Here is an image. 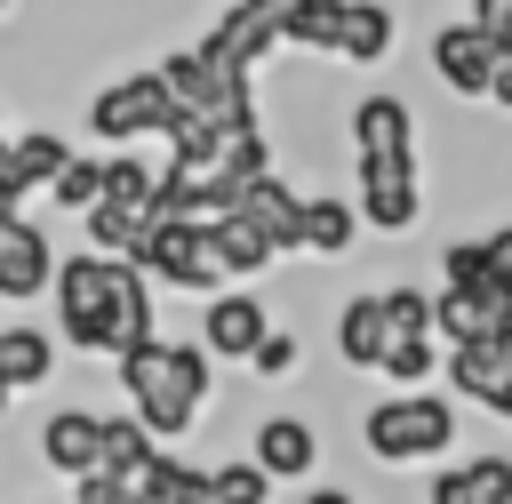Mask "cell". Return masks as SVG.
Returning <instances> with one entry per match:
<instances>
[{
	"label": "cell",
	"instance_id": "cell-24",
	"mask_svg": "<svg viewBox=\"0 0 512 504\" xmlns=\"http://www.w3.org/2000/svg\"><path fill=\"white\" fill-rule=\"evenodd\" d=\"M392 40H400V24L384 0H344V48H336L344 64H384Z\"/></svg>",
	"mask_w": 512,
	"mask_h": 504
},
{
	"label": "cell",
	"instance_id": "cell-28",
	"mask_svg": "<svg viewBox=\"0 0 512 504\" xmlns=\"http://www.w3.org/2000/svg\"><path fill=\"white\" fill-rule=\"evenodd\" d=\"M296 360H304V344H296L288 328H272V336L256 344V360H248V368H256L264 384H280V376H296Z\"/></svg>",
	"mask_w": 512,
	"mask_h": 504
},
{
	"label": "cell",
	"instance_id": "cell-2",
	"mask_svg": "<svg viewBox=\"0 0 512 504\" xmlns=\"http://www.w3.org/2000/svg\"><path fill=\"white\" fill-rule=\"evenodd\" d=\"M352 208L368 232H408L424 216V168H416V112L392 88H368L352 104Z\"/></svg>",
	"mask_w": 512,
	"mask_h": 504
},
{
	"label": "cell",
	"instance_id": "cell-18",
	"mask_svg": "<svg viewBox=\"0 0 512 504\" xmlns=\"http://www.w3.org/2000/svg\"><path fill=\"white\" fill-rule=\"evenodd\" d=\"M152 464H160V440H152V432H144L128 408H112V416H104V456H96V480H120V488L144 504Z\"/></svg>",
	"mask_w": 512,
	"mask_h": 504
},
{
	"label": "cell",
	"instance_id": "cell-37",
	"mask_svg": "<svg viewBox=\"0 0 512 504\" xmlns=\"http://www.w3.org/2000/svg\"><path fill=\"white\" fill-rule=\"evenodd\" d=\"M56 504H64V496H56Z\"/></svg>",
	"mask_w": 512,
	"mask_h": 504
},
{
	"label": "cell",
	"instance_id": "cell-1",
	"mask_svg": "<svg viewBox=\"0 0 512 504\" xmlns=\"http://www.w3.org/2000/svg\"><path fill=\"white\" fill-rule=\"evenodd\" d=\"M160 288L128 264V256H96V248H72L56 256V280H48V312H56V344L64 352H88V360H120L136 344L160 336Z\"/></svg>",
	"mask_w": 512,
	"mask_h": 504
},
{
	"label": "cell",
	"instance_id": "cell-13",
	"mask_svg": "<svg viewBox=\"0 0 512 504\" xmlns=\"http://www.w3.org/2000/svg\"><path fill=\"white\" fill-rule=\"evenodd\" d=\"M248 464H256L272 488H280V480H312V472H320V432H312V416H296V408H272V416H256Z\"/></svg>",
	"mask_w": 512,
	"mask_h": 504
},
{
	"label": "cell",
	"instance_id": "cell-6",
	"mask_svg": "<svg viewBox=\"0 0 512 504\" xmlns=\"http://www.w3.org/2000/svg\"><path fill=\"white\" fill-rule=\"evenodd\" d=\"M136 272L152 288H184V296H216L224 288V272L208 256V224H192V216H152V232L136 248Z\"/></svg>",
	"mask_w": 512,
	"mask_h": 504
},
{
	"label": "cell",
	"instance_id": "cell-5",
	"mask_svg": "<svg viewBox=\"0 0 512 504\" xmlns=\"http://www.w3.org/2000/svg\"><path fill=\"white\" fill-rule=\"evenodd\" d=\"M168 120H176V96H168L160 64L112 72V80L88 96V136L112 144V152H128V144H144V136H168Z\"/></svg>",
	"mask_w": 512,
	"mask_h": 504
},
{
	"label": "cell",
	"instance_id": "cell-26",
	"mask_svg": "<svg viewBox=\"0 0 512 504\" xmlns=\"http://www.w3.org/2000/svg\"><path fill=\"white\" fill-rule=\"evenodd\" d=\"M280 48H320V56H336V48H344V0H304V8L280 24Z\"/></svg>",
	"mask_w": 512,
	"mask_h": 504
},
{
	"label": "cell",
	"instance_id": "cell-4",
	"mask_svg": "<svg viewBox=\"0 0 512 504\" xmlns=\"http://www.w3.org/2000/svg\"><path fill=\"white\" fill-rule=\"evenodd\" d=\"M360 448L376 464H432L456 448V408L424 384V392H384L368 416H360Z\"/></svg>",
	"mask_w": 512,
	"mask_h": 504
},
{
	"label": "cell",
	"instance_id": "cell-8",
	"mask_svg": "<svg viewBox=\"0 0 512 504\" xmlns=\"http://www.w3.org/2000/svg\"><path fill=\"white\" fill-rule=\"evenodd\" d=\"M272 336V312H264V296L256 288H216V296H200V352L208 360H256V344Z\"/></svg>",
	"mask_w": 512,
	"mask_h": 504
},
{
	"label": "cell",
	"instance_id": "cell-14",
	"mask_svg": "<svg viewBox=\"0 0 512 504\" xmlns=\"http://www.w3.org/2000/svg\"><path fill=\"white\" fill-rule=\"evenodd\" d=\"M496 328H512V288H504V280L440 288V296H432V336H440V344H480V336H496Z\"/></svg>",
	"mask_w": 512,
	"mask_h": 504
},
{
	"label": "cell",
	"instance_id": "cell-10",
	"mask_svg": "<svg viewBox=\"0 0 512 504\" xmlns=\"http://www.w3.org/2000/svg\"><path fill=\"white\" fill-rule=\"evenodd\" d=\"M96 456H104V408L64 400V408H48V416H40V464H48L64 488L96 480Z\"/></svg>",
	"mask_w": 512,
	"mask_h": 504
},
{
	"label": "cell",
	"instance_id": "cell-25",
	"mask_svg": "<svg viewBox=\"0 0 512 504\" xmlns=\"http://www.w3.org/2000/svg\"><path fill=\"white\" fill-rule=\"evenodd\" d=\"M96 200H104V152H72V160H64V176L48 184V208L80 224V216H88Z\"/></svg>",
	"mask_w": 512,
	"mask_h": 504
},
{
	"label": "cell",
	"instance_id": "cell-35",
	"mask_svg": "<svg viewBox=\"0 0 512 504\" xmlns=\"http://www.w3.org/2000/svg\"><path fill=\"white\" fill-rule=\"evenodd\" d=\"M0 160H8V128H0Z\"/></svg>",
	"mask_w": 512,
	"mask_h": 504
},
{
	"label": "cell",
	"instance_id": "cell-16",
	"mask_svg": "<svg viewBox=\"0 0 512 504\" xmlns=\"http://www.w3.org/2000/svg\"><path fill=\"white\" fill-rule=\"evenodd\" d=\"M232 216H240V224H256V232L272 240V256H296V248H304V192H288L272 168H264L256 184H240Z\"/></svg>",
	"mask_w": 512,
	"mask_h": 504
},
{
	"label": "cell",
	"instance_id": "cell-31",
	"mask_svg": "<svg viewBox=\"0 0 512 504\" xmlns=\"http://www.w3.org/2000/svg\"><path fill=\"white\" fill-rule=\"evenodd\" d=\"M488 104H504V112H512V40L496 48V72H488Z\"/></svg>",
	"mask_w": 512,
	"mask_h": 504
},
{
	"label": "cell",
	"instance_id": "cell-17",
	"mask_svg": "<svg viewBox=\"0 0 512 504\" xmlns=\"http://www.w3.org/2000/svg\"><path fill=\"white\" fill-rule=\"evenodd\" d=\"M56 336L48 328H32V320H0V416H8V400H24V392H40L48 376H56Z\"/></svg>",
	"mask_w": 512,
	"mask_h": 504
},
{
	"label": "cell",
	"instance_id": "cell-22",
	"mask_svg": "<svg viewBox=\"0 0 512 504\" xmlns=\"http://www.w3.org/2000/svg\"><path fill=\"white\" fill-rule=\"evenodd\" d=\"M360 240V208L344 192H304V248L296 256H352Z\"/></svg>",
	"mask_w": 512,
	"mask_h": 504
},
{
	"label": "cell",
	"instance_id": "cell-11",
	"mask_svg": "<svg viewBox=\"0 0 512 504\" xmlns=\"http://www.w3.org/2000/svg\"><path fill=\"white\" fill-rule=\"evenodd\" d=\"M72 152H80V144L56 136V128H16V136H8V160H0V200H8V208L48 200V184L64 176Z\"/></svg>",
	"mask_w": 512,
	"mask_h": 504
},
{
	"label": "cell",
	"instance_id": "cell-23",
	"mask_svg": "<svg viewBox=\"0 0 512 504\" xmlns=\"http://www.w3.org/2000/svg\"><path fill=\"white\" fill-rule=\"evenodd\" d=\"M208 256H216V272H224V280H256V272H272V264H280V256H272V240H264L256 224H240L232 208L208 224Z\"/></svg>",
	"mask_w": 512,
	"mask_h": 504
},
{
	"label": "cell",
	"instance_id": "cell-27",
	"mask_svg": "<svg viewBox=\"0 0 512 504\" xmlns=\"http://www.w3.org/2000/svg\"><path fill=\"white\" fill-rule=\"evenodd\" d=\"M208 496L216 504H272V480L248 456H224V464H208Z\"/></svg>",
	"mask_w": 512,
	"mask_h": 504
},
{
	"label": "cell",
	"instance_id": "cell-33",
	"mask_svg": "<svg viewBox=\"0 0 512 504\" xmlns=\"http://www.w3.org/2000/svg\"><path fill=\"white\" fill-rule=\"evenodd\" d=\"M304 504H352V488H304Z\"/></svg>",
	"mask_w": 512,
	"mask_h": 504
},
{
	"label": "cell",
	"instance_id": "cell-15",
	"mask_svg": "<svg viewBox=\"0 0 512 504\" xmlns=\"http://www.w3.org/2000/svg\"><path fill=\"white\" fill-rule=\"evenodd\" d=\"M496 48H504V40H488L480 24H440V32H432V72H440V88H448V96H488Z\"/></svg>",
	"mask_w": 512,
	"mask_h": 504
},
{
	"label": "cell",
	"instance_id": "cell-32",
	"mask_svg": "<svg viewBox=\"0 0 512 504\" xmlns=\"http://www.w3.org/2000/svg\"><path fill=\"white\" fill-rule=\"evenodd\" d=\"M256 8H264V16H272V24H288V16H296V8H304V0H256Z\"/></svg>",
	"mask_w": 512,
	"mask_h": 504
},
{
	"label": "cell",
	"instance_id": "cell-12",
	"mask_svg": "<svg viewBox=\"0 0 512 504\" xmlns=\"http://www.w3.org/2000/svg\"><path fill=\"white\" fill-rule=\"evenodd\" d=\"M448 392L456 400H480L512 424V328L480 336V344H448Z\"/></svg>",
	"mask_w": 512,
	"mask_h": 504
},
{
	"label": "cell",
	"instance_id": "cell-29",
	"mask_svg": "<svg viewBox=\"0 0 512 504\" xmlns=\"http://www.w3.org/2000/svg\"><path fill=\"white\" fill-rule=\"evenodd\" d=\"M464 24H480L488 40H512V0H472V16Z\"/></svg>",
	"mask_w": 512,
	"mask_h": 504
},
{
	"label": "cell",
	"instance_id": "cell-19",
	"mask_svg": "<svg viewBox=\"0 0 512 504\" xmlns=\"http://www.w3.org/2000/svg\"><path fill=\"white\" fill-rule=\"evenodd\" d=\"M424 504H512V456H456L448 472H432Z\"/></svg>",
	"mask_w": 512,
	"mask_h": 504
},
{
	"label": "cell",
	"instance_id": "cell-7",
	"mask_svg": "<svg viewBox=\"0 0 512 504\" xmlns=\"http://www.w3.org/2000/svg\"><path fill=\"white\" fill-rule=\"evenodd\" d=\"M56 280V240L40 216L0 200V304H40Z\"/></svg>",
	"mask_w": 512,
	"mask_h": 504
},
{
	"label": "cell",
	"instance_id": "cell-36",
	"mask_svg": "<svg viewBox=\"0 0 512 504\" xmlns=\"http://www.w3.org/2000/svg\"><path fill=\"white\" fill-rule=\"evenodd\" d=\"M8 8H16V0H0V16H8Z\"/></svg>",
	"mask_w": 512,
	"mask_h": 504
},
{
	"label": "cell",
	"instance_id": "cell-21",
	"mask_svg": "<svg viewBox=\"0 0 512 504\" xmlns=\"http://www.w3.org/2000/svg\"><path fill=\"white\" fill-rule=\"evenodd\" d=\"M152 216H160V208H128V200H96V208L80 216V248H96V256H128V264H136V248H144V232H152Z\"/></svg>",
	"mask_w": 512,
	"mask_h": 504
},
{
	"label": "cell",
	"instance_id": "cell-3",
	"mask_svg": "<svg viewBox=\"0 0 512 504\" xmlns=\"http://www.w3.org/2000/svg\"><path fill=\"white\" fill-rule=\"evenodd\" d=\"M112 384H120L128 416H136L160 448H176V440L208 416L216 360H208L192 336H152V344H136V352H120V360H112Z\"/></svg>",
	"mask_w": 512,
	"mask_h": 504
},
{
	"label": "cell",
	"instance_id": "cell-34",
	"mask_svg": "<svg viewBox=\"0 0 512 504\" xmlns=\"http://www.w3.org/2000/svg\"><path fill=\"white\" fill-rule=\"evenodd\" d=\"M184 504H216V496H208V488H200V496H184Z\"/></svg>",
	"mask_w": 512,
	"mask_h": 504
},
{
	"label": "cell",
	"instance_id": "cell-20",
	"mask_svg": "<svg viewBox=\"0 0 512 504\" xmlns=\"http://www.w3.org/2000/svg\"><path fill=\"white\" fill-rule=\"evenodd\" d=\"M384 344H392L384 288H368V296H344V312H336V352H344V368H384Z\"/></svg>",
	"mask_w": 512,
	"mask_h": 504
},
{
	"label": "cell",
	"instance_id": "cell-9",
	"mask_svg": "<svg viewBox=\"0 0 512 504\" xmlns=\"http://www.w3.org/2000/svg\"><path fill=\"white\" fill-rule=\"evenodd\" d=\"M192 48H200V56H208L224 80H248V88H256V64L280 48V24H272L256 0H232V8H224V16H216L200 40H192Z\"/></svg>",
	"mask_w": 512,
	"mask_h": 504
},
{
	"label": "cell",
	"instance_id": "cell-30",
	"mask_svg": "<svg viewBox=\"0 0 512 504\" xmlns=\"http://www.w3.org/2000/svg\"><path fill=\"white\" fill-rule=\"evenodd\" d=\"M480 256H488V272H496V280L512 288V224H496V232L480 240Z\"/></svg>",
	"mask_w": 512,
	"mask_h": 504
}]
</instances>
